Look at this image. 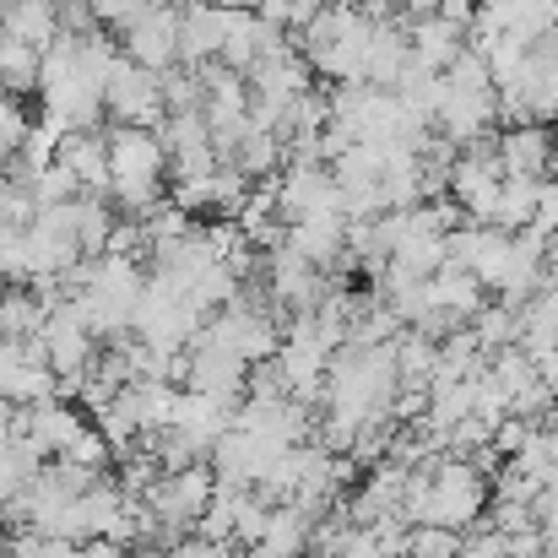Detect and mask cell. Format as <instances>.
Returning <instances> with one entry per match:
<instances>
[{"label": "cell", "mask_w": 558, "mask_h": 558, "mask_svg": "<svg viewBox=\"0 0 558 558\" xmlns=\"http://www.w3.org/2000/svg\"><path fill=\"white\" fill-rule=\"evenodd\" d=\"M554 136L543 131V120H526V125H510L499 136V163L505 174H521V180H543L554 169Z\"/></svg>", "instance_id": "obj_5"}, {"label": "cell", "mask_w": 558, "mask_h": 558, "mask_svg": "<svg viewBox=\"0 0 558 558\" xmlns=\"http://www.w3.org/2000/svg\"><path fill=\"white\" fill-rule=\"evenodd\" d=\"M543 423H548V428H554V434H558V401H554V412H548V417H543Z\"/></svg>", "instance_id": "obj_23"}, {"label": "cell", "mask_w": 558, "mask_h": 558, "mask_svg": "<svg viewBox=\"0 0 558 558\" xmlns=\"http://www.w3.org/2000/svg\"><path fill=\"white\" fill-rule=\"evenodd\" d=\"M537 201H543V180L505 174L499 206H494V228H505V233H521V228H532V217H537Z\"/></svg>", "instance_id": "obj_12"}, {"label": "cell", "mask_w": 558, "mask_h": 558, "mask_svg": "<svg viewBox=\"0 0 558 558\" xmlns=\"http://www.w3.org/2000/svg\"><path fill=\"white\" fill-rule=\"evenodd\" d=\"M104 114L114 125H163L169 120V104H163V71H147L136 65L131 54L114 65L109 87H104Z\"/></svg>", "instance_id": "obj_1"}, {"label": "cell", "mask_w": 558, "mask_h": 558, "mask_svg": "<svg viewBox=\"0 0 558 558\" xmlns=\"http://www.w3.org/2000/svg\"><path fill=\"white\" fill-rule=\"evenodd\" d=\"M0 33L49 49V44L65 33V27H60V0H16V5H5V11H0Z\"/></svg>", "instance_id": "obj_10"}, {"label": "cell", "mask_w": 558, "mask_h": 558, "mask_svg": "<svg viewBox=\"0 0 558 558\" xmlns=\"http://www.w3.org/2000/svg\"><path fill=\"white\" fill-rule=\"evenodd\" d=\"M82 558H125V543H114V537H87V543H82Z\"/></svg>", "instance_id": "obj_19"}, {"label": "cell", "mask_w": 558, "mask_h": 558, "mask_svg": "<svg viewBox=\"0 0 558 558\" xmlns=\"http://www.w3.org/2000/svg\"><path fill=\"white\" fill-rule=\"evenodd\" d=\"M233 548H239V543H211V537H190L185 543V537H180L163 558H233Z\"/></svg>", "instance_id": "obj_18"}, {"label": "cell", "mask_w": 558, "mask_h": 558, "mask_svg": "<svg viewBox=\"0 0 558 558\" xmlns=\"http://www.w3.org/2000/svg\"><path fill=\"white\" fill-rule=\"evenodd\" d=\"M60 158L76 169L82 190L109 195V185H114V169H109V136H104V131H71V136L60 142Z\"/></svg>", "instance_id": "obj_8"}, {"label": "cell", "mask_w": 558, "mask_h": 558, "mask_svg": "<svg viewBox=\"0 0 558 558\" xmlns=\"http://www.w3.org/2000/svg\"><path fill=\"white\" fill-rule=\"evenodd\" d=\"M60 456H65V461H76V466H87V472H104V466H109V456H114V445L104 439V428H82Z\"/></svg>", "instance_id": "obj_15"}, {"label": "cell", "mask_w": 558, "mask_h": 558, "mask_svg": "<svg viewBox=\"0 0 558 558\" xmlns=\"http://www.w3.org/2000/svg\"><path fill=\"white\" fill-rule=\"evenodd\" d=\"M180 11L185 5H174V0H153L131 27H120V49L147 71H174V60H180Z\"/></svg>", "instance_id": "obj_3"}, {"label": "cell", "mask_w": 558, "mask_h": 558, "mask_svg": "<svg viewBox=\"0 0 558 558\" xmlns=\"http://www.w3.org/2000/svg\"><path fill=\"white\" fill-rule=\"evenodd\" d=\"M537 379H543V385H548V390L558 396V348H554V353H543V359H537Z\"/></svg>", "instance_id": "obj_20"}, {"label": "cell", "mask_w": 558, "mask_h": 558, "mask_svg": "<svg viewBox=\"0 0 558 558\" xmlns=\"http://www.w3.org/2000/svg\"><path fill=\"white\" fill-rule=\"evenodd\" d=\"M461 532L450 526H407V558H456Z\"/></svg>", "instance_id": "obj_14"}, {"label": "cell", "mask_w": 558, "mask_h": 558, "mask_svg": "<svg viewBox=\"0 0 558 558\" xmlns=\"http://www.w3.org/2000/svg\"><path fill=\"white\" fill-rule=\"evenodd\" d=\"M532 428H537L532 417H515V412H510V417L494 428V450H499L505 461H510V456H521V450H526V439H532Z\"/></svg>", "instance_id": "obj_16"}, {"label": "cell", "mask_w": 558, "mask_h": 558, "mask_svg": "<svg viewBox=\"0 0 558 558\" xmlns=\"http://www.w3.org/2000/svg\"><path fill=\"white\" fill-rule=\"evenodd\" d=\"M38 71H44V49L0 33V93H16V98L38 93Z\"/></svg>", "instance_id": "obj_11"}, {"label": "cell", "mask_w": 558, "mask_h": 558, "mask_svg": "<svg viewBox=\"0 0 558 558\" xmlns=\"http://www.w3.org/2000/svg\"><path fill=\"white\" fill-rule=\"evenodd\" d=\"M211 494H217V466L190 461L185 472H163V477L147 488V505L158 510V521H163V526L185 532V526L201 521V510L211 505Z\"/></svg>", "instance_id": "obj_2"}, {"label": "cell", "mask_w": 558, "mask_h": 558, "mask_svg": "<svg viewBox=\"0 0 558 558\" xmlns=\"http://www.w3.org/2000/svg\"><path fill=\"white\" fill-rule=\"evenodd\" d=\"M104 136H109L114 185H163V174H169V147H163V136H158L153 125H114V131H104Z\"/></svg>", "instance_id": "obj_4"}, {"label": "cell", "mask_w": 558, "mask_h": 558, "mask_svg": "<svg viewBox=\"0 0 558 558\" xmlns=\"http://www.w3.org/2000/svg\"><path fill=\"white\" fill-rule=\"evenodd\" d=\"M76 233H82V250L87 255H104L109 250V233H114V211L98 190L76 195Z\"/></svg>", "instance_id": "obj_13"}, {"label": "cell", "mask_w": 558, "mask_h": 558, "mask_svg": "<svg viewBox=\"0 0 558 558\" xmlns=\"http://www.w3.org/2000/svg\"><path fill=\"white\" fill-rule=\"evenodd\" d=\"M11 423H16V401H5V396H0V434H5Z\"/></svg>", "instance_id": "obj_22"}, {"label": "cell", "mask_w": 558, "mask_h": 558, "mask_svg": "<svg viewBox=\"0 0 558 558\" xmlns=\"http://www.w3.org/2000/svg\"><path fill=\"white\" fill-rule=\"evenodd\" d=\"M5 5H16V0H0V11H5Z\"/></svg>", "instance_id": "obj_24"}, {"label": "cell", "mask_w": 558, "mask_h": 558, "mask_svg": "<svg viewBox=\"0 0 558 558\" xmlns=\"http://www.w3.org/2000/svg\"><path fill=\"white\" fill-rule=\"evenodd\" d=\"M412 54L428 65V71H445L461 49H466V27L461 22H445V16H412Z\"/></svg>", "instance_id": "obj_9"}, {"label": "cell", "mask_w": 558, "mask_h": 558, "mask_svg": "<svg viewBox=\"0 0 558 558\" xmlns=\"http://www.w3.org/2000/svg\"><path fill=\"white\" fill-rule=\"evenodd\" d=\"M407 16H439V0H401Z\"/></svg>", "instance_id": "obj_21"}, {"label": "cell", "mask_w": 558, "mask_h": 558, "mask_svg": "<svg viewBox=\"0 0 558 558\" xmlns=\"http://www.w3.org/2000/svg\"><path fill=\"white\" fill-rule=\"evenodd\" d=\"M304 548H315V515L299 510L293 499H282V505L271 510L266 537L255 543V558H299Z\"/></svg>", "instance_id": "obj_7"}, {"label": "cell", "mask_w": 558, "mask_h": 558, "mask_svg": "<svg viewBox=\"0 0 558 558\" xmlns=\"http://www.w3.org/2000/svg\"><path fill=\"white\" fill-rule=\"evenodd\" d=\"M16 423L38 439V450H44V456H60V450H65V445L87 428V423H82V412H76L71 401H54V396H49V401L22 407V412H16Z\"/></svg>", "instance_id": "obj_6"}, {"label": "cell", "mask_w": 558, "mask_h": 558, "mask_svg": "<svg viewBox=\"0 0 558 558\" xmlns=\"http://www.w3.org/2000/svg\"><path fill=\"white\" fill-rule=\"evenodd\" d=\"M456 558H510L505 554V532L499 526H483V532L472 526V537L461 532V554Z\"/></svg>", "instance_id": "obj_17"}]
</instances>
